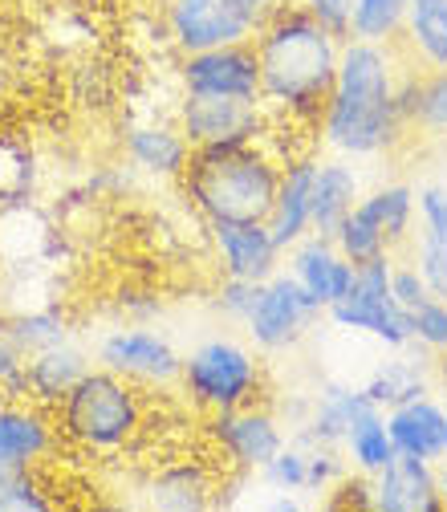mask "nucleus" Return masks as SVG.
Wrapping results in <instances>:
<instances>
[{"mask_svg":"<svg viewBox=\"0 0 447 512\" xmlns=\"http://www.w3.org/2000/svg\"><path fill=\"white\" fill-rule=\"evenodd\" d=\"M179 387L204 415L265 403V362L261 350L240 338H208L183 354Z\"/></svg>","mask_w":447,"mask_h":512,"instance_id":"obj_5","label":"nucleus"},{"mask_svg":"<svg viewBox=\"0 0 447 512\" xmlns=\"http://www.w3.org/2000/svg\"><path fill=\"white\" fill-rule=\"evenodd\" d=\"M435 387V370H431V354H423L419 346H407V350H391L387 362H378L370 370V378L362 382L366 399L378 407V411H391V407H403L419 395H431Z\"/></svg>","mask_w":447,"mask_h":512,"instance_id":"obj_21","label":"nucleus"},{"mask_svg":"<svg viewBox=\"0 0 447 512\" xmlns=\"http://www.w3.org/2000/svg\"><path fill=\"white\" fill-rule=\"evenodd\" d=\"M212 476L204 464L196 460H175L167 468L155 472L151 480V504L155 508H171V512H200V508H212L216 496H212Z\"/></svg>","mask_w":447,"mask_h":512,"instance_id":"obj_25","label":"nucleus"},{"mask_svg":"<svg viewBox=\"0 0 447 512\" xmlns=\"http://www.w3.org/2000/svg\"><path fill=\"white\" fill-rule=\"evenodd\" d=\"M257 281H236V277H220L216 285V309L228 317V322H240L244 326V317L252 309V301H257Z\"/></svg>","mask_w":447,"mask_h":512,"instance_id":"obj_36","label":"nucleus"},{"mask_svg":"<svg viewBox=\"0 0 447 512\" xmlns=\"http://www.w3.org/2000/svg\"><path fill=\"white\" fill-rule=\"evenodd\" d=\"M366 407H374V403L366 399L362 387H354V382H322V387H317V395L309 399L305 415H301L297 439H305V443H326V447H342L346 427H350Z\"/></svg>","mask_w":447,"mask_h":512,"instance_id":"obj_22","label":"nucleus"},{"mask_svg":"<svg viewBox=\"0 0 447 512\" xmlns=\"http://www.w3.org/2000/svg\"><path fill=\"white\" fill-rule=\"evenodd\" d=\"M411 66L395 45L346 37L338 78L317 118V139L342 159H382L391 155L411 126L407 118V82Z\"/></svg>","mask_w":447,"mask_h":512,"instance_id":"obj_1","label":"nucleus"},{"mask_svg":"<svg viewBox=\"0 0 447 512\" xmlns=\"http://www.w3.org/2000/svg\"><path fill=\"white\" fill-rule=\"evenodd\" d=\"M395 49L419 74L447 70V0H411Z\"/></svg>","mask_w":447,"mask_h":512,"instance_id":"obj_23","label":"nucleus"},{"mask_svg":"<svg viewBox=\"0 0 447 512\" xmlns=\"http://www.w3.org/2000/svg\"><path fill=\"white\" fill-rule=\"evenodd\" d=\"M387 431L395 443V456H415V460H431V464H439L447 456V407L431 395L391 407Z\"/></svg>","mask_w":447,"mask_h":512,"instance_id":"obj_20","label":"nucleus"},{"mask_svg":"<svg viewBox=\"0 0 447 512\" xmlns=\"http://www.w3.org/2000/svg\"><path fill=\"white\" fill-rule=\"evenodd\" d=\"M53 419L61 439L90 456L131 452L147 431V387L94 362L78 387L53 407Z\"/></svg>","mask_w":447,"mask_h":512,"instance_id":"obj_4","label":"nucleus"},{"mask_svg":"<svg viewBox=\"0 0 447 512\" xmlns=\"http://www.w3.org/2000/svg\"><path fill=\"white\" fill-rule=\"evenodd\" d=\"M358 212H362L382 236H387V244H391V252H395L399 244L411 240V228H415V187H411V183H399V179L378 183V187L362 191Z\"/></svg>","mask_w":447,"mask_h":512,"instance_id":"obj_26","label":"nucleus"},{"mask_svg":"<svg viewBox=\"0 0 447 512\" xmlns=\"http://www.w3.org/2000/svg\"><path fill=\"white\" fill-rule=\"evenodd\" d=\"M391 269H395V252L358 265L354 269V289L338 305H330L326 317L346 334L374 338L387 350H407L411 346V317L391 293Z\"/></svg>","mask_w":447,"mask_h":512,"instance_id":"obj_7","label":"nucleus"},{"mask_svg":"<svg viewBox=\"0 0 447 512\" xmlns=\"http://www.w3.org/2000/svg\"><path fill=\"white\" fill-rule=\"evenodd\" d=\"M415 220H419V240L447 248V187L443 183H423L415 191Z\"/></svg>","mask_w":447,"mask_h":512,"instance_id":"obj_35","label":"nucleus"},{"mask_svg":"<svg viewBox=\"0 0 447 512\" xmlns=\"http://www.w3.org/2000/svg\"><path fill=\"white\" fill-rule=\"evenodd\" d=\"M317 159L313 147H297L285 155L281 163V179H277V196L273 208L265 216L273 240L281 248H293L301 236L313 232V179H317Z\"/></svg>","mask_w":447,"mask_h":512,"instance_id":"obj_15","label":"nucleus"},{"mask_svg":"<svg viewBox=\"0 0 447 512\" xmlns=\"http://www.w3.org/2000/svg\"><path fill=\"white\" fill-rule=\"evenodd\" d=\"M415 265H419L427 289H431L435 297L447 301V248H443V244H427V240H419V244H415Z\"/></svg>","mask_w":447,"mask_h":512,"instance_id":"obj_38","label":"nucleus"},{"mask_svg":"<svg viewBox=\"0 0 447 512\" xmlns=\"http://www.w3.org/2000/svg\"><path fill=\"white\" fill-rule=\"evenodd\" d=\"M285 5L293 0H167L163 21L175 53H200L252 41Z\"/></svg>","mask_w":447,"mask_h":512,"instance_id":"obj_6","label":"nucleus"},{"mask_svg":"<svg viewBox=\"0 0 447 512\" xmlns=\"http://www.w3.org/2000/svg\"><path fill=\"white\" fill-rule=\"evenodd\" d=\"M179 90L183 94H204V98H240V102H261V61L257 45H216L200 53H179Z\"/></svg>","mask_w":447,"mask_h":512,"instance_id":"obj_12","label":"nucleus"},{"mask_svg":"<svg viewBox=\"0 0 447 512\" xmlns=\"http://www.w3.org/2000/svg\"><path fill=\"white\" fill-rule=\"evenodd\" d=\"M435 472H439V500H443V508H447V456L439 460V468H435Z\"/></svg>","mask_w":447,"mask_h":512,"instance_id":"obj_42","label":"nucleus"},{"mask_svg":"<svg viewBox=\"0 0 447 512\" xmlns=\"http://www.w3.org/2000/svg\"><path fill=\"white\" fill-rule=\"evenodd\" d=\"M334 244H338V252L346 256L350 265H366V261H374V256H387L391 252V244H387V236H382L358 208L338 224V232H334Z\"/></svg>","mask_w":447,"mask_h":512,"instance_id":"obj_32","label":"nucleus"},{"mask_svg":"<svg viewBox=\"0 0 447 512\" xmlns=\"http://www.w3.org/2000/svg\"><path fill=\"white\" fill-rule=\"evenodd\" d=\"M391 293H395V301L411 313V309H419L427 297H435L431 289H427V281H423V273H419V265L411 261V265H399L395 261V269H391Z\"/></svg>","mask_w":447,"mask_h":512,"instance_id":"obj_37","label":"nucleus"},{"mask_svg":"<svg viewBox=\"0 0 447 512\" xmlns=\"http://www.w3.org/2000/svg\"><path fill=\"white\" fill-rule=\"evenodd\" d=\"M175 122L187 135L191 151L204 147H236V143H265L277 135V118L265 102H240V98H204L183 94L175 106Z\"/></svg>","mask_w":447,"mask_h":512,"instance_id":"obj_8","label":"nucleus"},{"mask_svg":"<svg viewBox=\"0 0 447 512\" xmlns=\"http://www.w3.org/2000/svg\"><path fill=\"white\" fill-rule=\"evenodd\" d=\"M94 362L139 382V387H175L183 354L175 350V342L167 334L151 330L147 322H126L98 338Z\"/></svg>","mask_w":447,"mask_h":512,"instance_id":"obj_11","label":"nucleus"},{"mask_svg":"<svg viewBox=\"0 0 447 512\" xmlns=\"http://www.w3.org/2000/svg\"><path fill=\"white\" fill-rule=\"evenodd\" d=\"M285 151L277 139L236 143V147H204L191 151L187 171L179 175L183 200L212 220H265L277 196Z\"/></svg>","mask_w":447,"mask_h":512,"instance_id":"obj_3","label":"nucleus"},{"mask_svg":"<svg viewBox=\"0 0 447 512\" xmlns=\"http://www.w3.org/2000/svg\"><path fill=\"white\" fill-rule=\"evenodd\" d=\"M431 370H435V387H443V391H447V350L431 358Z\"/></svg>","mask_w":447,"mask_h":512,"instance_id":"obj_41","label":"nucleus"},{"mask_svg":"<svg viewBox=\"0 0 447 512\" xmlns=\"http://www.w3.org/2000/svg\"><path fill=\"white\" fill-rule=\"evenodd\" d=\"M122 155L139 175H151V179H175L187 171V159H191V143L187 135L179 131V122L171 118H139L122 131Z\"/></svg>","mask_w":447,"mask_h":512,"instance_id":"obj_18","label":"nucleus"},{"mask_svg":"<svg viewBox=\"0 0 447 512\" xmlns=\"http://www.w3.org/2000/svg\"><path fill=\"white\" fill-rule=\"evenodd\" d=\"M21 362H25V354L0 334V395L21 399Z\"/></svg>","mask_w":447,"mask_h":512,"instance_id":"obj_40","label":"nucleus"},{"mask_svg":"<svg viewBox=\"0 0 447 512\" xmlns=\"http://www.w3.org/2000/svg\"><path fill=\"white\" fill-rule=\"evenodd\" d=\"M322 317H326V309L281 269L269 281H261L257 301H252V309L244 317V334L261 354H285L322 322Z\"/></svg>","mask_w":447,"mask_h":512,"instance_id":"obj_9","label":"nucleus"},{"mask_svg":"<svg viewBox=\"0 0 447 512\" xmlns=\"http://www.w3.org/2000/svg\"><path fill=\"white\" fill-rule=\"evenodd\" d=\"M261 61V102L277 126L317 135V118L338 78V61L346 37L322 25L301 5H285L252 37Z\"/></svg>","mask_w":447,"mask_h":512,"instance_id":"obj_2","label":"nucleus"},{"mask_svg":"<svg viewBox=\"0 0 447 512\" xmlns=\"http://www.w3.org/2000/svg\"><path fill=\"white\" fill-rule=\"evenodd\" d=\"M362 200V175L354 159L330 155L317 159V179H313V232L334 236L338 224L358 208Z\"/></svg>","mask_w":447,"mask_h":512,"instance_id":"obj_24","label":"nucleus"},{"mask_svg":"<svg viewBox=\"0 0 447 512\" xmlns=\"http://www.w3.org/2000/svg\"><path fill=\"white\" fill-rule=\"evenodd\" d=\"M411 0H354L350 5V25L346 37L354 41H378V45H395L403 33Z\"/></svg>","mask_w":447,"mask_h":512,"instance_id":"obj_29","label":"nucleus"},{"mask_svg":"<svg viewBox=\"0 0 447 512\" xmlns=\"http://www.w3.org/2000/svg\"><path fill=\"white\" fill-rule=\"evenodd\" d=\"M208 240H212V256L220 265V277L261 285L285 269V248L273 240L265 220H212Z\"/></svg>","mask_w":447,"mask_h":512,"instance_id":"obj_13","label":"nucleus"},{"mask_svg":"<svg viewBox=\"0 0 447 512\" xmlns=\"http://www.w3.org/2000/svg\"><path fill=\"white\" fill-rule=\"evenodd\" d=\"M407 118L423 135H447V70L411 74L407 82Z\"/></svg>","mask_w":447,"mask_h":512,"instance_id":"obj_30","label":"nucleus"},{"mask_svg":"<svg viewBox=\"0 0 447 512\" xmlns=\"http://www.w3.org/2000/svg\"><path fill=\"white\" fill-rule=\"evenodd\" d=\"M5 334L25 358L37 354V350H49V346H61V342H70V317L61 305H37V309H25L17 317H9L5 322Z\"/></svg>","mask_w":447,"mask_h":512,"instance_id":"obj_28","label":"nucleus"},{"mask_svg":"<svg viewBox=\"0 0 447 512\" xmlns=\"http://www.w3.org/2000/svg\"><path fill=\"white\" fill-rule=\"evenodd\" d=\"M257 476L277 492H309V447L301 439H289Z\"/></svg>","mask_w":447,"mask_h":512,"instance_id":"obj_33","label":"nucleus"},{"mask_svg":"<svg viewBox=\"0 0 447 512\" xmlns=\"http://www.w3.org/2000/svg\"><path fill=\"white\" fill-rule=\"evenodd\" d=\"M354 269L358 265H350L338 252L334 236H322V232H309L293 248H285V273L322 309L338 305L354 289Z\"/></svg>","mask_w":447,"mask_h":512,"instance_id":"obj_14","label":"nucleus"},{"mask_svg":"<svg viewBox=\"0 0 447 512\" xmlns=\"http://www.w3.org/2000/svg\"><path fill=\"white\" fill-rule=\"evenodd\" d=\"M439 464L395 456L382 472L370 476V508L374 512H439Z\"/></svg>","mask_w":447,"mask_h":512,"instance_id":"obj_17","label":"nucleus"},{"mask_svg":"<svg viewBox=\"0 0 447 512\" xmlns=\"http://www.w3.org/2000/svg\"><path fill=\"white\" fill-rule=\"evenodd\" d=\"M61 443L57 419L33 399L0 395V460L41 468Z\"/></svg>","mask_w":447,"mask_h":512,"instance_id":"obj_16","label":"nucleus"},{"mask_svg":"<svg viewBox=\"0 0 447 512\" xmlns=\"http://www.w3.org/2000/svg\"><path fill=\"white\" fill-rule=\"evenodd\" d=\"M53 508L57 500L49 496L37 468L0 460V512H53Z\"/></svg>","mask_w":447,"mask_h":512,"instance_id":"obj_31","label":"nucleus"},{"mask_svg":"<svg viewBox=\"0 0 447 512\" xmlns=\"http://www.w3.org/2000/svg\"><path fill=\"white\" fill-rule=\"evenodd\" d=\"M342 456H346L350 472H362V476H374V472L387 468L395 460V443H391V431H387V411L366 407L342 435Z\"/></svg>","mask_w":447,"mask_h":512,"instance_id":"obj_27","label":"nucleus"},{"mask_svg":"<svg viewBox=\"0 0 447 512\" xmlns=\"http://www.w3.org/2000/svg\"><path fill=\"white\" fill-rule=\"evenodd\" d=\"M90 366H94V358L82 346H74V342L37 350V354H29L21 362V399H33V403L53 411L61 399L78 387Z\"/></svg>","mask_w":447,"mask_h":512,"instance_id":"obj_19","label":"nucleus"},{"mask_svg":"<svg viewBox=\"0 0 447 512\" xmlns=\"http://www.w3.org/2000/svg\"><path fill=\"white\" fill-rule=\"evenodd\" d=\"M293 5H301L305 13H313L322 25H330L334 33L346 37V25H350V5L354 0H293Z\"/></svg>","mask_w":447,"mask_h":512,"instance_id":"obj_39","label":"nucleus"},{"mask_svg":"<svg viewBox=\"0 0 447 512\" xmlns=\"http://www.w3.org/2000/svg\"><path fill=\"white\" fill-rule=\"evenodd\" d=\"M216 456L240 472V476H257L281 447L289 443V431H285V419L265 407V403H248V407H232V411H216L208 415L204 423Z\"/></svg>","mask_w":447,"mask_h":512,"instance_id":"obj_10","label":"nucleus"},{"mask_svg":"<svg viewBox=\"0 0 447 512\" xmlns=\"http://www.w3.org/2000/svg\"><path fill=\"white\" fill-rule=\"evenodd\" d=\"M407 317H411V346H419L431 358L447 350V301L443 297H427Z\"/></svg>","mask_w":447,"mask_h":512,"instance_id":"obj_34","label":"nucleus"}]
</instances>
